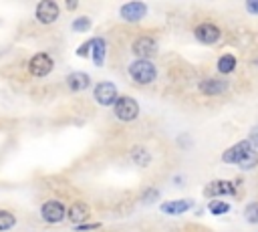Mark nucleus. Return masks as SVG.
Instances as JSON below:
<instances>
[{"instance_id":"2eb2a0df","label":"nucleus","mask_w":258,"mask_h":232,"mask_svg":"<svg viewBox=\"0 0 258 232\" xmlns=\"http://www.w3.org/2000/svg\"><path fill=\"white\" fill-rule=\"evenodd\" d=\"M228 89V83L224 81V79H204L202 83H200V91L204 93V95H220V93H224Z\"/></svg>"},{"instance_id":"9d476101","label":"nucleus","mask_w":258,"mask_h":232,"mask_svg":"<svg viewBox=\"0 0 258 232\" xmlns=\"http://www.w3.org/2000/svg\"><path fill=\"white\" fill-rule=\"evenodd\" d=\"M236 194V186L228 180H214L204 188V196L206 198H218V196H234Z\"/></svg>"},{"instance_id":"423d86ee","label":"nucleus","mask_w":258,"mask_h":232,"mask_svg":"<svg viewBox=\"0 0 258 232\" xmlns=\"http://www.w3.org/2000/svg\"><path fill=\"white\" fill-rule=\"evenodd\" d=\"M93 97H95V101H97L99 105H103V107H111V105H115V101L119 99L117 87H115L113 83H109V81L97 83V87L93 89Z\"/></svg>"},{"instance_id":"39448f33","label":"nucleus","mask_w":258,"mask_h":232,"mask_svg":"<svg viewBox=\"0 0 258 232\" xmlns=\"http://www.w3.org/2000/svg\"><path fill=\"white\" fill-rule=\"evenodd\" d=\"M64 214H67V208L62 202L58 200H46L42 206H40V216L46 224H58L64 220Z\"/></svg>"},{"instance_id":"4be33fe9","label":"nucleus","mask_w":258,"mask_h":232,"mask_svg":"<svg viewBox=\"0 0 258 232\" xmlns=\"http://www.w3.org/2000/svg\"><path fill=\"white\" fill-rule=\"evenodd\" d=\"M208 210H210L214 216H222V214L230 212V204H226V202H220V200H212V202L208 204Z\"/></svg>"},{"instance_id":"aec40b11","label":"nucleus","mask_w":258,"mask_h":232,"mask_svg":"<svg viewBox=\"0 0 258 232\" xmlns=\"http://www.w3.org/2000/svg\"><path fill=\"white\" fill-rule=\"evenodd\" d=\"M91 18L89 16H77L75 20H73V24H71V28L75 30V32H89V28H91Z\"/></svg>"},{"instance_id":"a878e982","label":"nucleus","mask_w":258,"mask_h":232,"mask_svg":"<svg viewBox=\"0 0 258 232\" xmlns=\"http://www.w3.org/2000/svg\"><path fill=\"white\" fill-rule=\"evenodd\" d=\"M99 228H101L99 222H95V224H79V226H73V230H77V232H89V230H99Z\"/></svg>"},{"instance_id":"5701e85b","label":"nucleus","mask_w":258,"mask_h":232,"mask_svg":"<svg viewBox=\"0 0 258 232\" xmlns=\"http://www.w3.org/2000/svg\"><path fill=\"white\" fill-rule=\"evenodd\" d=\"M244 218L250 222V224H258V202H250L244 210Z\"/></svg>"},{"instance_id":"c85d7f7f","label":"nucleus","mask_w":258,"mask_h":232,"mask_svg":"<svg viewBox=\"0 0 258 232\" xmlns=\"http://www.w3.org/2000/svg\"><path fill=\"white\" fill-rule=\"evenodd\" d=\"M67 8H69V10H75V8H77V2H69Z\"/></svg>"},{"instance_id":"ddd939ff","label":"nucleus","mask_w":258,"mask_h":232,"mask_svg":"<svg viewBox=\"0 0 258 232\" xmlns=\"http://www.w3.org/2000/svg\"><path fill=\"white\" fill-rule=\"evenodd\" d=\"M89 214H91V208H89L85 202H75L71 208H67V218H69L75 226L85 224V220L89 218Z\"/></svg>"},{"instance_id":"412c9836","label":"nucleus","mask_w":258,"mask_h":232,"mask_svg":"<svg viewBox=\"0 0 258 232\" xmlns=\"http://www.w3.org/2000/svg\"><path fill=\"white\" fill-rule=\"evenodd\" d=\"M242 169H252V167H256L258 165V153L254 151V149H250L244 157H242V161L238 163Z\"/></svg>"},{"instance_id":"cd10ccee","label":"nucleus","mask_w":258,"mask_h":232,"mask_svg":"<svg viewBox=\"0 0 258 232\" xmlns=\"http://www.w3.org/2000/svg\"><path fill=\"white\" fill-rule=\"evenodd\" d=\"M246 10L252 12V14H258V0H250V2H246Z\"/></svg>"},{"instance_id":"0eeeda50","label":"nucleus","mask_w":258,"mask_h":232,"mask_svg":"<svg viewBox=\"0 0 258 232\" xmlns=\"http://www.w3.org/2000/svg\"><path fill=\"white\" fill-rule=\"evenodd\" d=\"M34 16L40 24H52L58 16H60V8L54 0H40L36 4V10H34Z\"/></svg>"},{"instance_id":"1a4fd4ad","label":"nucleus","mask_w":258,"mask_h":232,"mask_svg":"<svg viewBox=\"0 0 258 232\" xmlns=\"http://www.w3.org/2000/svg\"><path fill=\"white\" fill-rule=\"evenodd\" d=\"M147 14V4L145 2H127L119 8V16L125 22H139Z\"/></svg>"},{"instance_id":"9b49d317","label":"nucleus","mask_w":258,"mask_h":232,"mask_svg":"<svg viewBox=\"0 0 258 232\" xmlns=\"http://www.w3.org/2000/svg\"><path fill=\"white\" fill-rule=\"evenodd\" d=\"M252 149V145H250V141L248 139H244V141H238L236 145H232V147H228L224 153H222V161L224 163H240L242 161V157L248 153Z\"/></svg>"},{"instance_id":"f8f14e48","label":"nucleus","mask_w":258,"mask_h":232,"mask_svg":"<svg viewBox=\"0 0 258 232\" xmlns=\"http://www.w3.org/2000/svg\"><path fill=\"white\" fill-rule=\"evenodd\" d=\"M91 85V77L83 71H73L69 77H67V87L73 91V93H81L85 89H89Z\"/></svg>"},{"instance_id":"b1692460","label":"nucleus","mask_w":258,"mask_h":232,"mask_svg":"<svg viewBox=\"0 0 258 232\" xmlns=\"http://www.w3.org/2000/svg\"><path fill=\"white\" fill-rule=\"evenodd\" d=\"M159 198V190L157 188H147L145 192H143V196H141V202L143 204H151V202H155Z\"/></svg>"},{"instance_id":"7ed1b4c3","label":"nucleus","mask_w":258,"mask_h":232,"mask_svg":"<svg viewBox=\"0 0 258 232\" xmlns=\"http://www.w3.org/2000/svg\"><path fill=\"white\" fill-rule=\"evenodd\" d=\"M131 50H133V54H135L137 59H141V61H149V59L155 56V52H157V42H155L153 36L143 34V36H137V38L133 40Z\"/></svg>"},{"instance_id":"393cba45","label":"nucleus","mask_w":258,"mask_h":232,"mask_svg":"<svg viewBox=\"0 0 258 232\" xmlns=\"http://www.w3.org/2000/svg\"><path fill=\"white\" fill-rule=\"evenodd\" d=\"M91 48H93V38L85 40V42L77 48V56H89V54H91Z\"/></svg>"},{"instance_id":"20e7f679","label":"nucleus","mask_w":258,"mask_h":232,"mask_svg":"<svg viewBox=\"0 0 258 232\" xmlns=\"http://www.w3.org/2000/svg\"><path fill=\"white\" fill-rule=\"evenodd\" d=\"M52 69H54V61L48 52H36L28 61V73L32 77H46Z\"/></svg>"},{"instance_id":"dca6fc26","label":"nucleus","mask_w":258,"mask_h":232,"mask_svg":"<svg viewBox=\"0 0 258 232\" xmlns=\"http://www.w3.org/2000/svg\"><path fill=\"white\" fill-rule=\"evenodd\" d=\"M105 52H107V42H105V38H103V36L93 38L91 56H93V61H95L97 67H103V63H105Z\"/></svg>"},{"instance_id":"f03ea898","label":"nucleus","mask_w":258,"mask_h":232,"mask_svg":"<svg viewBox=\"0 0 258 232\" xmlns=\"http://www.w3.org/2000/svg\"><path fill=\"white\" fill-rule=\"evenodd\" d=\"M113 111H115V117L119 121H135L137 115H139V103L133 99V97H127V95H119V99L115 101L113 105Z\"/></svg>"},{"instance_id":"f3484780","label":"nucleus","mask_w":258,"mask_h":232,"mask_svg":"<svg viewBox=\"0 0 258 232\" xmlns=\"http://www.w3.org/2000/svg\"><path fill=\"white\" fill-rule=\"evenodd\" d=\"M129 157H131L137 165H141V167H145V165L151 163V153H149L143 145H135V147L129 151Z\"/></svg>"},{"instance_id":"6e6552de","label":"nucleus","mask_w":258,"mask_h":232,"mask_svg":"<svg viewBox=\"0 0 258 232\" xmlns=\"http://www.w3.org/2000/svg\"><path fill=\"white\" fill-rule=\"evenodd\" d=\"M194 36H196L202 44H214V42L220 40L222 30H220L216 24H212V22H202V24H198V26L194 28Z\"/></svg>"},{"instance_id":"4468645a","label":"nucleus","mask_w":258,"mask_h":232,"mask_svg":"<svg viewBox=\"0 0 258 232\" xmlns=\"http://www.w3.org/2000/svg\"><path fill=\"white\" fill-rule=\"evenodd\" d=\"M191 206H194V202H191V200H167V202H163V204H161V208H159V210H161L163 214L177 216V214L187 212Z\"/></svg>"},{"instance_id":"bb28decb","label":"nucleus","mask_w":258,"mask_h":232,"mask_svg":"<svg viewBox=\"0 0 258 232\" xmlns=\"http://www.w3.org/2000/svg\"><path fill=\"white\" fill-rule=\"evenodd\" d=\"M248 141H250V145H256V147H258V125L252 127V131H250V135H248Z\"/></svg>"},{"instance_id":"a211bd4d","label":"nucleus","mask_w":258,"mask_h":232,"mask_svg":"<svg viewBox=\"0 0 258 232\" xmlns=\"http://www.w3.org/2000/svg\"><path fill=\"white\" fill-rule=\"evenodd\" d=\"M236 56L234 54H230V52H226V54H222L220 59H218V71L222 73V75H230L234 69H236Z\"/></svg>"},{"instance_id":"6ab92c4d","label":"nucleus","mask_w":258,"mask_h":232,"mask_svg":"<svg viewBox=\"0 0 258 232\" xmlns=\"http://www.w3.org/2000/svg\"><path fill=\"white\" fill-rule=\"evenodd\" d=\"M16 226V216L8 210H0V232H8Z\"/></svg>"},{"instance_id":"f257e3e1","label":"nucleus","mask_w":258,"mask_h":232,"mask_svg":"<svg viewBox=\"0 0 258 232\" xmlns=\"http://www.w3.org/2000/svg\"><path fill=\"white\" fill-rule=\"evenodd\" d=\"M127 73H129V77H131L137 85H149V83H153L155 77H157L155 65H153L151 61H141V59L133 61V63L127 67Z\"/></svg>"}]
</instances>
